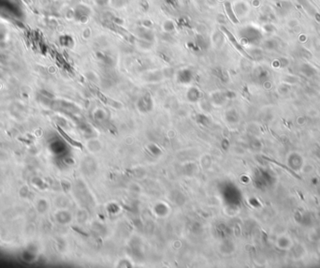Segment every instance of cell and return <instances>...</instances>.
<instances>
[{
	"label": "cell",
	"instance_id": "cell-6",
	"mask_svg": "<svg viewBox=\"0 0 320 268\" xmlns=\"http://www.w3.org/2000/svg\"><path fill=\"white\" fill-rule=\"evenodd\" d=\"M96 2L99 6H105L109 2V0H96Z\"/></svg>",
	"mask_w": 320,
	"mask_h": 268
},
{
	"label": "cell",
	"instance_id": "cell-2",
	"mask_svg": "<svg viewBox=\"0 0 320 268\" xmlns=\"http://www.w3.org/2000/svg\"><path fill=\"white\" fill-rule=\"evenodd\" d=\"M137 35L141 37V40L146 41H152L154 40V33L149 27H140L137 30Z\"/></svg>",
	"mask_w": 320,
	"mask_h": 268
},
{
	"label": "cell",
	"instance_id": "cell-5",
	"mask_svg": "<svg viewBox=\"0 0 320 268\" xmlns=\"http://www.w3.org/2000/svg\"><path fill=\"white\" fill-rule=\"evenodd\" d=\"M163 29H164V31H166L168 33L172 32L175 29V24L172 21L168 20L163 24Z\"/></svg>",
	"mask_w": 320,
	"mask_h": 268
},
{
	"label": "cell",
	"instance_id": "cell-1",
	"mask_svg": "<svg viewBox=\"0 0 320 268\" xmlns=\"http://www.w3.org/2000/svg\"><path fill=\"white\" fill-rule=\"evenodd\" d=\"M240 36L242 37V39L249 41V42H253V41H256L261 39V33L259 30H258L255 27L252 26H247L242 28L240 31Z\"/></svg>",
	"mask_w": 320,
	"mask_h": 268
},
{
	"label": "cell",
	"instance_id": "cell-4",
	"mask_svg": "<svg viewBox=\"0 0 320 268\" xmlns=\"http://www.w3.org/2000/svg\"><path fill=\"white\" fill-rule=\"evenodd\" d=\"M224 7H225V10L226 12V15H227V17L229 18V20L232 23H234V24H238L239 23L238 18H237V16H236V14H235V12L233 10V8H232V6H231V4L229 2H226Z\"/></svg>",
	"mask_w": 320,
	"mask_h": 268
},
{
	"label": "cell",
	"instance_id": "cell-3",
	"mask_svg": "<svg viewBox=\"0 0 320 268\" xmlns=\"http://www.w3.org/2000/svg\"><path fill=\"white\" fill-rule=\"evenodd\" d=\"M233 8V10L235 12L236 16H244L246 14V12L248 10V8H247V5L244 2H242V1H239V2H236L234 4V6H232Z\"/></svg>",
	"mask_w": 320,
	"mask_h": 268
}]
</instances>
